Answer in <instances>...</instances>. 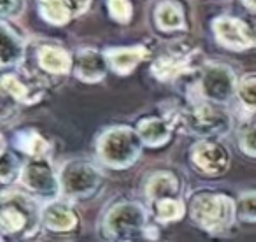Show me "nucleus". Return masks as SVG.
Instances as JSON below:
<instances>
[{"label": "nucleus", "mask_w": 256, "mask_h": 242, "mask_svg": "<svg viewBox=\"0 0 256 242\" xmlns=\"http://www.w3.org/2000/svg\"><path fill=\"white\" fill-rule=\"evenodd\" d=\"M188 210L196 226L214 235L228 232L238 220L237 200L223 193H195L188 204Z\"/></svg>", "instance_id": "nucleus-1"}, {"label": "nucleus", "mask_w": 256, "mask_h": 242, "mask_svg": "<svg viewBox=\"0 0 256 242\" xmlns=\"http://www.w3.org/2000/svg\"><path fill=\"white\" fill-rule=\"evenodd\" d=\"M42 224V209L36 198L23 193H4L2 210H0V228L2 235H20L30 238L39 232Z\"/></svg>", "instance_id": "nucleus-2"}, {"label": "nucleus", "mask_w": 256, "mask_h": 242, "mask_svg": "<svg viewBox=\"0 0 256 242\" xmlns=\"http://www.w3.org/2000/svg\"><path fill=\"white\" fill-rule=\"evenodd\" d=\"M142 139H140L137 130L128 128V126H116L110 128L100 137L98 146V158L104 165L116 170L130 168L142 153Z\"/></svg>", "instance_id": "nucleus-3"}, {"label": "nucleus", "mask_w": 256, "mask_h": 242, "mask_svg": "<svg viewBox=\"0 0 256 242\" xmlns=\"http://www.w3.org/2000/svg\"><path fill=\"white\" fill-rule=\"evenodd\" d=\"M148 224V210L139 202H120L109 209L102 223L106 238L114 242L130 240L132 235L144 234Z\"/></svg>", "instance_id": "nucleus-4"}, {"label": "nucleus", "mask_w": 256, "mask_h": 242, "mask_svg": "<svg viewBox=\"0 0 256 242\" xmlns=\"http://www.w3.org/2000/svg\"><path fill=\"white\" fill-rule=\"evenodd\" d=\"M102 184V174L90 162L76 160L67 164L60 172L62 195L70 200L92 198Z\"/></svg>", "instance_id": "nucleus-5"}, {"label": "nucleus", "mask_w": 256, "mask_h": 242, "mask_svg": "<svg viewBox=\"0 0 256 242\" xmlns=\"http://www.w3.org/2000/svg\"><path fill=\"white\" fill-rule=\"evenodd\" d=\"M184 125L198 137H221L230 132L232 118L218 104L200 102L184 116Z\"/></svg>", "instance_id": "nucleus-6"}, {"label": "nucleus", "mask_w": 256, "mask_h": 242, "mask_svg": "<svg viewBox=\"0 0 256 242\" xmlns=\"http://www.w3.org/2000/svg\"><path fill=\"white\" fill-rule=\"evenodd\" d=\"M22 182L30 193L48 204L54 202L62 195L60 176H56L46 158H32L23 167Z\"/></svg>", "instance_id": "nucleus-7"}, {"label": "nucleus", "mask_w": 256, "mask_h": 242, "mask_svg": "<svg viewBox=\"0 0 256 242\" xmlns=\"http://www.w3.org/2000/svg\"><path fill=\"white\" fill-rule=\"evenodd\" d=\"M198 93L202 98L210 104H226L234 95H237V79L230 67L226 65H209L202 70L198 79Z\"/></svg>", "instance_id": "nucleus-8"}, {"label": "nucleus", "mask_w": 256, "mask_h": 242, "mask_svg": "<svg viewBox=\"0 0 256 242\" xmlns=\"http://www.w3.org/2000/svg\"><path fill=\"white\" fill-rule=\"evenodd\" d=\"M216 40L232 51H244L256 46V26L232 16H220L212 22Z\"/></svg>", "instance_id": "nucleus-9"}, {"label": "nucleus", "mask_w": 256, "mask_h": 242, "mask_svg": "<svg viewBox=\"0 0 256 242\" xmlns=\"http://www.w3.org/2000/svg\"><path fill=\"white\" fill-rule=\"evenodd\" d=\"M192 162L206 176H221L228 170L230 153L216 140H200L192 150Z\"/></svg>", "instance_id": "nucleus-10"}, {"label": "nucleus", "mask_w": 256, "mask_h": 242, "mask_svg": "<svg viewBox=\"0 0 256 242\" xmlns=\"http://www.w3.org/2000/svg\"><path fill=\"white\" fill-rule=\"evenodd\" d=\"M195 51H188L184 48L170 50L168 53L158 56L151 65V74L162 82H168L178 79L184 72L190 70L193 60H195Z\"/></svg>", "instance_id": "nucleus-11"}, {"label": "nucleus", "mask_w": 256, "mask_h": 242, "mask_svg": "<svg viewBox=\"0 0 256 242\" xmlns=\"http://www.w3.org/2000/svg\"><path fill=\"white\" fill-rule=\"evenodd\" d=\"M79 214L67 202H50L42 207V224L54 234H72L79 228Z\"/></svg>", "instance_id": "nucleus-12"}, {"label": "nucleus", "mask_w": 256, "mask_h": 242, "mask_svg": "<svg viewBox=\"0 0 256 242\" xmlns=\"http://www.w3.org/2000/svg\"><path fill=\"white\" fill-rule=\"evenodd\" d=\"M109 68L110 67L106 54L98 53L95 50L79 51L78 62H76V74L81 81L90 82V84L102 81Z\"/></svg>", "instance_id": "nucleus-13"}, {"label": "nucleus", "mask_w": 256, "mask_h": 242, "mask_svg": "<svg viewBox=\"0 0 256 242\" xmlns=\"http://www.w3.org/2000/svg\"><path fill=\"white\" fill-rule=\"evenodd\" d=\"M109 67L112 68L116 74L126 76L137 68V65L148 56L146 48H114L106 53Z\"/></svg>", "instance_id": "nucleus-14"}, {"label": "nucleus", "mask_w": 256, "mask_h": 242, "mask_svg": "<svg viewBox=\"0 0 256 242\" xmlns=\"http://www.w3.org/2000/svg\"><path fill=\"white\" fill-rule=\"evenodd\" d=\"M181 193V182L172 172L162 170L150 178L146 184V196L153 202L164 198H178Z\"/></svg>", "instance_id": "nucleus-15"}, {"label": "nucleus", "mask_w": 256, "mask_h": 242, "mask_svg": "<svg viewBox=\"0 0 256 242\" xmlns=\"http://www.w3.org/2000/svg\"><path fill=\"white\" fill-rule=\"evenodd\" d=\"M23 56H25V42L4 22L2 23V42H0V65L4 68L16 67L18 64H22Z\"/></svg>", "instance_id": "nucleus-16"}, {"label": "nucleus", "mask_w": 256, "mask_h": 242, "mask_svg": "<svg viewBox=\"0 0 256 242\" xmlns=\"http://www.w3.org/2000/svg\"><path fill=\"white\" fill-rule=\"evenodd\" d=\"M137 132H139L144 146L160 148L170 139V123L162 118H146L139 123Z\"/></svg>", "instance_id": "nucleus-17"}, {"label": "nucleus", "mask_w": 256, "mask_h": 242, "mask_svg": "<svg viewBox=\"0 0 256 242\" xmlns=\"http://www.w3.org/2000/svg\"><path fill=\"white\" fill-rule=\"evenodd\" d=\"M40 16L48 23L56 26H64L76 18V11L68 0H39Z\"/></svg>", "instance_id": "nucleus-18"}, {"label": "nucleus", "mask_w": 256, "mask_h": 242, "mask_svg": "<svg viewBox=\"0 0 256 242\" xmlns=\"http://www.w3.org/2000/svg\"><path fill=\"white\" fill-rule=\"evenodd\" d=\"M154 20H156V25L164 32H172V30H181L184 28V12L182 8L178 2H172V0H165L160 2L154 11Z\"/></svg>", "instance_id": "nucleus-19"}, {"label": "nucleus", "mask_w": 256, "mask_h": 242, "mask_svg": "<svg viewBox=\"0 0 256 242\" xmlns=\"http://www.w3.org/2000/svg\"><path fill=\"white\" fill-rule=\"evenodd\" d=\"M39 65L50 74H67L72 67V60L62 48L42 46L39 50Z\"/></svg>", "instance_id": "nucleus-20"}, {"label": "nucleus", "mask_w": 256, "mask_h": 242, "mask_svg": "<svg viewBox=\"0 0 256 242\" xmlns=\"http://www.w3.org/2000/svg\"><path fill=\"white\" fill-rule=\"evenodd\" d=\"M14 144L22 153L28 154L30 158H44L50 150L48 140L36 130H23L16 136Z\"/></svg>", "instance_id": "nucleus-21"}, {"label": "nucleus", "mask_w": 256, "mask_h": 242, "mask_svg": "<svg viewBox=\"0 0 256 242\" xmlns=\"http://www.w3.org/2000/svg\"><path fill=\"white\" fill-rule=\"evenodd\" d=\"M153 214L156 223L167 224V223H176V221L182 220V216L186 214V204L181 198H164L153 202Z\"/></svg>", "instance_id": "nucleus-22"}, {"label": "nucleus", "mask_w": 256, "mask_h": 242, "mask_svg": "<svg viewBox=\"0 0 256 242\" xmlns=\"http://www.w3.org/2000/svg\"><path fill=\"white\" fill-rule=\"evenodd\" d=\"M2 88L4 92H8L12 98L20 100L23 104H34L40 98V93H34L30 86H26V82H23L18 76L14 74H6L2 78Z\"/></svg>", "instance_id": "nucleus-23"}, {"label": "nucleus", "mask_w": 256, "mask_h": 242, "mask_svg": "<svg viewBox=\"0 0 256 242\" xmlns=\"http://www.w3.org/2000/svg\"><path fill=\"white\" fill-rule=\"evenodd\" d=\"M22 174L23 167L20 164V160L4 148L2 150V164H0V179H2V182L4 184H11L18 178L22 179Z\"/></svg>", "instance_id": "nucleus-24"}, {"label": "nucleus", "mask_w": 256, "mask_h": 242, "mask_svg": "<svg viewBox=\"0 0 256 242\" xmlns=\"http://www.w3.org/2000/svg\"><path fill=\"white\" fill-rule=\"evenodd\" d=\"M237 216L244 223L256 224V192H244L238 196Z\"/></svg>", "instance_id": "nucleus-25"}, {"label": "nucleus", "mask_w": 256, "mask_h": 242, "mask_svg": "<svg viewBox=\"0 0 256 242\" xmlns=\"http://www.w3.org/2000/svg\"><path fill=\"white\" fill-rule=\"evenodd\" d=\"M237 96L240 104L249 110V112H256V78H249L238 84Z\"/></svg>", "instance_id": "nucleus-26"}, {"label": "nucleus", "mask_w": 256, "mask_h": 242, "mask_svg": "<svg viewBox=\"0 0 256 242\" xmlns=\"http://www.w3.org/2000/svg\"><path fill=\"white\" fill-rule=\"evenodd\" d=\"M107 8H109L110 18H114L120 23H128L132 20V4L130 0H107Z\"/></svg>", "instance_id": "nucleus-27"}, {"label": "nucleus", "mask_w": 256, "mask_h": 242, "mask_svg": "<svg viewBox=\"0 0 256 242\" xmlns=\"http://www.w3.org/2000/svg\"><path fill=\"white\" fill-rule=\"evenodd\" d=\"M240 150L246 156L256 158V126H249L240 136Z\"/></svg>", "instance_id": "nucleus-28"}, {"label": "nucleus", "mask_w": 256, "mask_h": 242, "mask_svg": "<svg viewBox=\"0 0 256 242\" xmlns=\"http://www.w3.org/2000/svg\"><path fill=\"white\" fill-rule=\"evenodd\" d=\"M25 0H2V14L4 18H18L25 11Z\"/></svg>", "instance_id": "nucleus-29"}, {"label": "nucleus", "mask_w": 256, "mask_h": 242, "mask_svg": "<svg viewBox=\"0 0 256 242\" xmlns=\"http://www.w3.org/2000/svg\"><path fill=\"white\" fill-rule=\"evenodd\" d=\"M68 2H70L72 8H74L76 16H81L90 6V0H68Z\"/></svg>", "instance_id": "nucleus-30"}, {"label": "nucleus", "mask_w": 256, "mask_h": 242, "mask_svg": "<svg viewBox=\"0 0 256 242\" xmlns=\"http://www.w3.org/2000/svg\"><path fill=\"white\" fill-rule=\"evenodd\" d=\"M244 6L249 9V11L256 14V0H244Z\"/></svg>", "instance_id": "nucleus-31"}, {"label": "nucleus", "mask_w": 256, "mask_h": 242, "mask_svg": "<svg viewBox=\"0 0 256 242\" xmlns=\"http://www.w3.org/2000/svg\"><path fill=\"white\" fill-rule=\"evenodd\" d=\"M120 242H136V240H132V238H130V240H120Z\"/></svg>", "instance_id": "nucleus-32"}]
</instances>
